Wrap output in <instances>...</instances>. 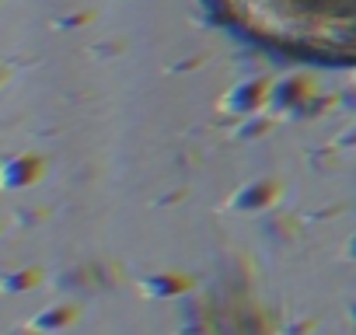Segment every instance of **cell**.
<instances>
[{"mask_svg":"<svg viewBox=\"0 0 356 335\" xmlns=\"http://www.w3.org/2000/svg\"><path fill=\"white\" fill-rule=\"evenodd\" d=\"M252 42L318 63H356V0H217Z\"/></svg>","mask_w":356,"mask_h":335,"instance_id":"cell-1","label":"cell"}]
</instances>
